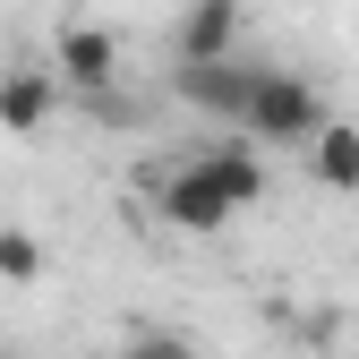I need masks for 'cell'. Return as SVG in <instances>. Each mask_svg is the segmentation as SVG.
I'll use <instances>...</instances> for the list:
<instances>
[{"label": "cell", "mask_w": 359, "mask_h": 359, "mask_svg": "<svg viewBox=\"0 0 359 359\" xmlns=\"http://www.w3.org/2000/svg\"><path fill=\"white\" fill-rule=\"evenodd\" d=\"M240 128L265 146H308L325 128V103H317V86L291 77V69H257L248 77V103H240Z\"/></svg>", "instance_id": "1"}, {"label": "cell", "mask_w": 359, "mask_h": 359, "mask_svg": "<svg viewBox=\"0 0 359 359\" xmlns=\"http://www.w3.org/2000/svg\"><path fill=\"white\" fill-rule=\"evenodd\" d=\"M240 34H248V9H240V0H189V9L171 18V69L240 60Z\"/></svg>", "instance_id": "2"}, {"label": "cell", "mask_w": 359, "mask_h": 359, "mask_svg": "<svg viewBox=\"0 0 359 359\" xmlns=\"http://www.w3.org/2000/svg\"><path fill=\"white\" fill-rule=\"evenodd\" d=\"M52 60H60V77L77 86V95H111V86H120V43L103 26H60Z\"/></svg>", "instance_id": "3"}, {"label": "cell", "mask_w": 359, "mask_h": 359, "mask_svg": "<svg viewBox=\"0 0 359 359\" xmlns=\"http://www.w3.org/2000/svg\"><path fill=\"white\" fill-rule=\"evenodd\" d=\"M163 222H171V231H222V222H231V205H222V189H214V180L197 171V163H180L171 180H163Z\"/></svg>", "instance_id": "4"}, {"label": "cell", "mask_w": 359, "mask_h": 359, "mask_svg": "<svg viewBox=\"0 0 359 359\" xmlns=\"http://www.w3.org/2000/svg\"><path fill=\"white\" fill-rule=\"evenodd\" d=\"M248 77H257V60H214V69H171V86H180V103H197V111H222V120H240V103H248Z\"/></svg>", "instance_id": "5"}, {"label": "cell", "mask_w": 359, "mask_h": 359, "mask_svg": "<svg viewBox=\"0 0 359 359\" xmlns=\"http://www.w3.org/2000/svg\"><path fill=\"white\" fill-rule=\"evenodd\" d=\"M308 180L334 189V197L359 189V128H351V120H325L317 137H308Z\"/></svg>", "instance_id": "6"}, {"label": "cell", "mask_w": 359, "mask_h": 359, "mask_svg": "<svg viewBox=\"0 0 359 359\" xmlns=\"http://www.w3.org/2000/svg\"><path fill=\"white\" fill-rule=\"evenodd\" d=\"M60 111V86L43 77V69H9L0 77V128H18V137H34L43 120Z\"/></svg>", "instance_id": "7"}, {"label": "cell", "mask_w": 359, "mask_h": 359, "mask_svg": "<svg viewBox=\"0 0 359 359\" xmlns=\"http://www.w3.org/2000/svg\"><path fill=\"white\" fill-rule=\"evenodd\" d=\"M197 171H205L214 189H222V205H231V214L265 197V163H257V154H248L240 137H231V146H214V154H197Z\"/></svg>", "instance_id": "8"}, {"label": "cell", "mask_w": 359, "mask_h": 359, "mask_svg": "<svg viewBox=\"0 0 359 359\" xmlns=\"http://www.w3.org/2000/svg\"><path fill=\"white\" fill-rule=\"evenodd\" d=\"M0 283H43V240L34 231H0Z\"/></svg>", "instance_id": "9"}, {"label": "cell", "mask_w": 359, "mask_h": 359, "mask_svg": "<svg viewBox=\"0 0 359 359\" xmlns=\"http://www.w3.org/2000/svg\"><path fill=\"white\" fill-rule=\"evenodd\" d=\"M128 359H205L189 334H163V325H137L128 334Z\"/></svg>", "instance_id": "10"}, {"label": "cell", "mask_w": 359, "mask_h": 359, "mask_svg": "<svg viewBox=\"0 0 359 359\" xmlns=\"http://www.w3.org/2000/svg\"><path fill=\"white\" fill-rule=\"evenodd\" d=\"M86 103H95V120H103V128H128V120H137V103H128L120 86H111V95H86Z\"/></svg>", "instance_id": "11"}]
</instances>
